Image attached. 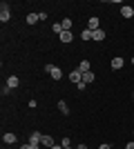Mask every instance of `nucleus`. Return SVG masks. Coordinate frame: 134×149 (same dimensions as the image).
<instances>
[{
    "label": "nucleus",
    "instance_id": "obj_1",
    "mask_svg": "<svg viewBox=\"0 0 134 149\" xmlns=\"http://www.w3.org/2000/svg\"><path fill=\"white\" fill-rule=\"evenodd\" d=\"M45 71H47L54 80H60V78H63V71H60V67H56V65H45Z\"/></svg>",
    "mask_w": 134,
    "mask_h": 149
},
{
    "label": "nucleus",
    "instance_id": "obj_2",
    "mask_svg": "<svg viewBox=\"0 0 134 149\" xmlns=\"http://www.w3.org/2000/svg\"><path fill=\"white\" fill-rule=\"evenodd\" d=\"M9 18H11V7L7 5V2H2V5H0V20H2V22H9Z\"/></svg>",
    "mask_w": 134,
    "mask_h": 149
},
{
    "label": "nucleus",
    "instance_id": "obj_3",
    "mask_svg": "<svg viewBox=\"0 0 134 149\" xmlns=\"http://www.w3.org/2000/svg\"><path fill=\"white\" fill-rule=\"evenodd\" d=\"M2 143L5 145H16L18 143V136H16L13 131H5V134H2Z\"/></svg>",
    "mask_w": 134,
    "mask_h": 149
},
{
    "label": "nucleus",
    "instance_id": "obj_4",
    "mask_svg": "<svg viewBox=\"0 0 134 149\" xmlns=\"http://www.w3.org/2000/svg\"><path fill=\"white\" fill-rule=\"evenodd\" d=\"M29 145H32V147H36V149H40V145H43V136H40L38 131H34L32 136H29Z\"/></svg>",
    "mask_w": 134,
    "mask_h": 149
},
{
    "label": "nucleus",
    "instance_id": "obj_5",
    "mask_svg": "<svg viewBox=\"0 0 134 149\" xmlns=\"http://www.w3.org/2000/svg\"><path fill=\"white\" fill-rule=\"evenodd\" d=\"M87 29H89V31H96V29H101V20L96 18V16H92V18L87 20Z\"/></svg>",
    "mask_w": 134,
    "mask_h": 149
},
{
    "label": "nucleus",
    "instance_id": "obj_6",
    "mask_svg": "<svg viewBox=\"0 0 134 149\" xmlns=\"http://www.w3.org/2000/svg\"><path fill=\"white\" fill-rule=\"evenodd\" d=\"M69 80L74 82V85H78V82H83V74H81L78 69H74V71L69 74Z\"/></svg>",
    "mask_w": 134,
    "mask_h": 149
},
{
    "label": "nucleus",
    "instance_id": "obj_7",
    "mask_svg": "<svg viewBox=\"0 0 134 149\" xmlns=\"http://www.w3.org/2000/svg\"><path fill=\"white\" fill-rule=\"evenodd\" d=\"M121 16H123V18H132V16H134V7H130V5L121 7Z\"/></svg>",
    "mask_w": 134,
    "mask_h": 149
},
{
    "label": "nucleus",
    "instance_id": "obj_8",
    "mask_svg": "<svg viewBox=\"0 0 134 149\" xmlns=\"http://www.w3.org/2000/svg\"><path fill=\"white\" fill-rule=\"evenodd\" d=\"M18 85H20L18 76H9V78H7V87H9V89H16Z\"/></svg>",
    "mask_w": 134,
    "mask_h": 149
},
{
    "label": "nucleus",
    "instance_id": "obj_9",
    "mask_svg": "<svg viewBox=\"0 0 134 149\" xmlns=\"http://www.w3.org/2000/svg\"><path fill=\"white\" fill-rule=\"evenodd\" d=\"M92 40H96V42L105 40V31H103V29H96V31H92Z\"/></svg>",
    "mask_w": 134,
    "mask_h": 149
},
{
    "label": "nucleus",
    "instance_id": "obj_10",
    "mask_svg": "<svg viewBox=\"0 0 134 149\" xmlns=\"http://www.w3.org/2000/svg\"><path fill=\"white\" fill-rule=\"evenodd\" d=\"M78 71H81V74H87V71H92V67H89V60H81V62H78Z\"/></svg>",
    "mask_w": 134,
    "mask_h": 149
},
{
    "label": "nucleus",
    "instance_id": "obj_11",
    "mask_svg": "<svg viewBox=\"0 0 134 149\" xmlns=\"http://www.w3.org/2000/svg\"><path fill=\"white\" fill-rule=\"evenodd\" d=\"M123 65H125V60H123V58H112V69H123Z\"/></svg>",
    "mask_w": 134,
    "mask_h": 149
},
{
    "label": "nucleus",
    "instance_id": "obj_12",
    "mask_svg": "<svg viewBox=\"0 0 134 149\" xmlns=\"http://www.w3.org/2000/svg\"><path fill=\"white\" fill-rule=\"evenodd\" d=\"M36 22H40L38 13H27V25H36Z\"/></svg>",
    "mask_w": 134,
    "mask_h": 149
},
{
    "label": "nucleus",
    "instance_id": "obj_13",
    "mask_svg": "<svg viewBox=\"0 0 134 149\" xmlns=\"http://www.w3.org/2000/svg\"><path fill=\"white\" fill-rule=\"evenodd\" d=\"M58 109H60V113H65V116L69 113V105H67L65 100H58Z\"/></svg>",
    "mask_w": 134,
    "mask_h": 149
},
{
    "label": "nucleus",
    "instance_id": "obj_14",
    "mask_svg": "<svg viewBox=\"0 0 134 149\" xmlns=\"http://www.w3.org/2000/svg\"><path fill=\"white\" fill-rule=\"evenodd\" d=\"M58 38H60V42H72V38H74V36H72V31H63Z\"/></svg>",
    "mask_w": 134,
    "mask_h": 149
},
{
    "label": "nucleus",
    "instance_id": "obj_15",
    "mask_svg": "<svg viewBox=\"0 0 134 149\" xmlns=\"http://www.w3.org/2000/svg\"><path fill=\"white\" fill-rule=\"evenodd\" d=\"M83 82H85V85L94 82V71H87V74H83Z\"/></svg>",
    "mask_w": 134,
    "mask_h": 149
},
{
    "label": "nucleus",
    "instance_id": "obj_16",
    "mask_svg": "<svg viewBox=\"0 0 134 149\" xmlns=\"http://www.w3.org/2000/svg\"><path fill=\"white\" fill-rule=\"evenodd\" d=\"M81 40H85V42H87V40H92V31H89V29H83V31H81Z\"/></svg>",
    "mask_w": 134,
    "mask_h": 149
},
{
    "label": "nucleus",
    "instance_id": "obj_17",
    "mask_svg": "<svg viewBox=\"0 0 134 149\" xmlns=\"http://www.w3.org/2000/svg\"><path fill=\"white\" fill-rule=\"evenodd\" d=\"M43 145H45V147H54L56 143H54V138H51V136H43Z\"/></svg>",
    "mask_w": 134,
    "mask_h": 149
},
{
    "label": "nucleus",
    "instance_id": "obj_18",
    "mask_svg": "<svg viewBox=\"0 0 134 149\" xmlns=\"http://www.w3.org/2000/svg\"><path fill=\"white\" fill-rule=\"evenodd\" d=\"M60 25H63V29H65V31H72V25H74V22H72V18H65Z\"/></svg>",
    "mask_w": 134,
    "mask_h": 149
},
{
    "label": "nucleus",
    "instance_id": "obj_19",
    "mask_svg": "<svg viewBox=\"0 0 134 149\" xmlns=\"http://www.w3.org/2000/svg\"><path fill=\"white\" fill-rule=\"evenodd\" d=\"M51 29H54V33H56V36H60V33H63V25H60V22H56V25H51Z\"/></svg>",
    "mask_w": 134,
    "mask_h": 149
},
{
    "label": "nucleus",
    "instance_id": "obj_20",
    "mask_svg": "<svg viewBox=\"0 0 134 149\" xmlns=\"http://www.w3.org/2000/svg\"><path fill=\"white\" fill-rule=\"evenodd\" d=\"M60 145H63V147H72V140H69V136H65L63 140H60Z\"/></svg>",
    "mask_w": 134,
    "mask_h": 149
},
{
    "label": "nucleus",
    "instance_id": "obj_21",
    "mask_svg": "<svg viewBox=\"0 0 134 149\" xmlns=\"http://www.w3.org/2000/svg\"><path fill=\"white\" fill-rule=\"evenodd\" d=\"M20 149H36V147H32V145H29V143H25V145H22V147H20Z\"/></svg>",
    "mask_w": 134,
    "mask_h": 149
},
{
    "label": "nucleus",
    "instance_id": "obj_22",
    "mask_svg": "<svg viewBox=\"0 0 134 149\" xmlns=\"http://www.w3.org/2000/svg\"><path fill=\"white\" fill-rule=\"evenodd\" d=\"M98 149H112V147H109L107 143H103V145H101V147H98Z\"/></svg>",
    "mask_w": 134,
    "mask_h": 149
},
{
    "label": "nucleus",
    "instance_id": "obj_23",
    "mask_svg": "<svg viewBox=\"0 0 134 149\" xmlns=\"http://www.w3.org/2000/svg\"><path fill=\"white\" fill-rule=\"evenodd\" d=\"M49 149H65L63 145H54V147H49Z\"/></svg>",
    "mask_w": 134,
    "mask_h": 149
},
{
    "label": "nucleus",
    "instance_id": "obj_24",
    "mask_svg": "<svg viewBox=\"0 0 134 149\" xmlns=\"http://www.w3.org/2000/svg\"><path fill=\"white\" fill-rule=\"evenodd\" d=\"M125 149H134V143H128V147H125Z\"/></svg>",
    "mask_w": 134,
    "mask_h": 149
},
{
    "label": "nucleus",
    "instance_id": "obj_25",
    "mask_svg": "<svg viewBox=\"0 0 134 149\" xmlns=\"http://www.w3.org/2000/svg\"><path fill=\"white\" fill-rule=\"evenodd\" d=\"M76 149H89V147H85V145H78V147Z\"/></svg>",
    "mask_w": 134,
    "mask_h": 149
},
{
    "label": "nucleus",
    "instance_id": "obj_26",
    "mask_svg": "<svg viewBox=\"0 0 134 149\" xmlns=\"http://www.w3.org/2000/svg\"><path fill=\"white\" fill-rule=\"evenodd\" d=\"M65 149H72V147H65Z\"/></svg>",
    "mask_w": 134,
    "mask_h": 149
},
{
    "label": "nucleus",
    "instance_id": "obj_27",
    "mask_svg": "<svg viewBox=\"0 0 134 149\" xmlns=\"http://www.w3.org/2000/svg\"><path fill=\"white\" fill-rule=\"evenodd\" d=\"M132 65H134V58H132Z\"/></svg>",
    "mask_w": 134,
    "mask_h": 149
},
{
    "label": "nucleus",
    "instance_id": "obj_28",
    "mask_svg": "<svg viewBox=\"0 0 134 149\" xmlns=\"http://www.w3.org/2000/svg\"><path fill=\"white\" fill-rule=\"evenodd\" d=\"M132 134H134V131H132Z\"/></svg>",
    "mask_w": 134,
    "mask_h": 149
},
{
    "label": "nucleus",
    "instance_id": "obj_29",
    "mask_svg": "<svg viewBox=\"0 0 134 149\" xmlns=\"http://www.w3.org/2000/svg\"><path fill=\"white\" fill-rule=\"evenodd\" d=\"M132 96H134V93H132Z\"/></svg>",
    "mask_w": 134,
    "mask_h": 149
},
{
    "label": "nucleus",
    "instance_id": "obj_30",
    "mask_svg": "<svg viewBox=\"0 0 134 149\" xmlns=\"http://www.w3.org/2000/svg\"><path fill=\"white\" fill-rule=\"evenodd\" d=\"M132 7H134V5H132Z\"/></svg>",
    "mask_w": 134,
    "mask_h": 149
}]
</instances>
